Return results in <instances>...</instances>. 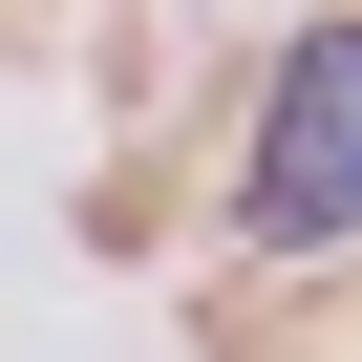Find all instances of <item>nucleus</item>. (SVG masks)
<instances>
[{"label": "nucleus", "instance_id": "obj_1", "mask_svg": "<svg viewBox=\"0 0 362 362\" xmlns=\"http://www.w3.org/2000/svg\"><path fill=\"white\" fill-rule=\"evenodd\" d=\"M235 235H256V256H341V235H362V0L277 43V107H256V170H235Z\"/></svg>", "mask_w": 362, "mask_h": 362}]
</instances>
